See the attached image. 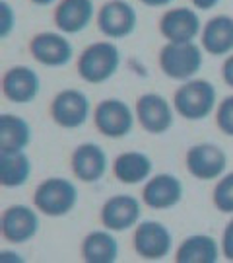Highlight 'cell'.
<instances>
[{"mask_svg": "<svg viewBox=\"0 0 233 263\" xmlns=\"http://www.w3.org/2000/svg\"><path fill=\"white\" fill-rule=\"evenodd\" d=\"M95 129L107 139H122L131 135L134 127V113L119 98H109L95 105L93 111Z\"/></svg>", "mask_w": 233, "mask_h": 263, "instance_id": "5", "label": "cell"}, {"mask_svg": "<svg viewBox=\"0 0 233 263\" xmlns=\"http://www.w3.org/2000/svg\"><path fill=\"white\" fill-rule=\"evenodd\" d=\"M121 51L113 41H95L80 53L78 76L88 84H103L117 74Z\"/></svg>", "mask_w": 233, "mask_h": 263, "instance_id": "1", "label": "cell"}, {"mask_svg": "<svg viewBox=\"0 0 233 263\" xmlns=\"http://www.w3.org/2000/svg\"><path fill=\"white\" fill-rule=\"evenodd\" d=\"M190 2H193V6L198 10H212V8H216L222 0H190Z\"/></svg>", "mask_w": 233, "mask_h": 263, "instance_id": "30", "label": "cell"}, {"mask_svg": "<svg viewBox=\"0 0 233 263\" xmlns=\"http://www.w3.org/2000/svg\"><path fill=\"white\" fill-rule=\"evenodd\" d=\"M95 16L92 0H60L55 8V26L66 35L84 31Z\"/></svg>", "mask_w": 233, "mask_h": 263, "instance_id": "18", "label": "cell"}, {"mask_svg": "<svg viewBox=\"0 0 233 263\" xmlns=\"http://www.w3.org/2000/svg\"><path fill=\"white\" fill-rule=\"evenodd\" d=\"M222 78L229 88H233V53L225 57L224 65H222Z\"/></svg>", "mask_w": 233, "mask_h": 263, "instance_id": "29", "label": "cell"}, {"mask_svg": "<svg viewBox=\"0 0 233 263\" xmlns=\"http://www.w3.org/2000/svg\"><path fill=\"white\" fill-rule=\"evenodd\" d=\"M159 33L169 43H190L202 33V22L193 8H169L159 18Z\"/></svg>", "mask_w": 233, "mask_h": 263, "instance_id": "11", "label": "cell"}, {"mask_svg": "<svg viewBox=\"0 0 233 263\" xmlns=\"http://www.w3.org/2000/svg\"><path fill=\"white\" fill-rule=\"evenodd\" d=\"M222 254H224L225 259L233 261V218L227 222L224 236H222Z\"/></svg>", "mask_w": 233, "mask_h": 263, "instance_id": "28", "label": "cell"}, {"mask_svg": "<svg viewBox=\"0 0 233 263\" xmlns=\"http://www.w3.org/2000/svg\"><path fill=\"white\" fill-rule=\"evenodd\" d=\"M119 257V244L111 230H93L82 242V259L86 263H115Z\"/></svg>", "mask_w": 233, "mask_h": 263, "instance_id": "23", "label": "cell"}, {"mask_svg": "<svg viewBox=\"0 0 233 263\" xmlns=\"http://www.w3.org/2000/svg\"><path fill=\"white\" fill-rule=\"evenodd\" d=\"M16 28V12L6 0L0 2V37L6 39Z\"/></svg>", "mask_w": 233, "mask_h": 263, "instance_id": "27", "label": "cell"}, {"mask_svg": "<svg viewBox=\"0 0 233 263\" xmlns=\"http://www.w3.org/2000/svg\"><path fill=\"white\" fill-rule=\"evenodd\" d=\"M161 72L177 82H186L202 68V47L190 43H165L159 51Z\"/></svg>", "mask_w": 233, "mask_h": 263, "instance_id": "4", "label": "cell"}, {"mask_svg": "<svg viewBox=\"0 0 233 263\" xmlns=\"http://www.w3.org/2000/svg\"><path fill=\"white\" fill-rule=\"evenodd\" d=\"M134 252L148 261H159L167 257L173 246V236L165 224L158 220H142L134 230Z\"/></svg>", "mask_w": 233, "mask_h": 263, "instance_id": "6", "label": "cell"}, {"mask_svg": "<svg viewBox=\"0 0 233 263\" xmlns=\"http://www.w3.org/2000/svg\"><path fill=\"white\" fill-rule=\"evenodd\" d=\"M41 90L39 74L26 65L8 68L2 76V94L12 104H29Z\"/></svg>", "mask_w": 233, "mask_h": 263, "instance_id": "15", "label": "cell"}, {"mask_svg": "<svg viewBox=\"0 0 233 263\" xmlns=\"http://www.w3.org/2000/svg\"><path fill=\"white\" fill-rule=\"evenodd\" d=\"M154 170V162L148 154L140 151H126L119 154L113 162V174L121 183L136 185L150 179Z\"/></svg>", "mask_w": 233, "mask_h": 263, "instance_id": "20", "label": "cell"}, {"mask_svg": "<svg viewBox=\"0 0 233 263\" xmlns=\"http://www.w3.org/2000/svg\"><path fill=\"white\" fill-rule=\"evenodd\" d=\"M138 16L126 0H107L97 12V28L105 37L124 39L136 29Z\"/></svg>", "mask_w": 233, "mask_h": 263, "instance_id": "10", "label": "cell"}, {"mask_svg": "<svg viewBox=\"0 0 233 263\" xmlns=\"http://www.w3.org/2000/svg\"><path fill=\"white\" fill-rule=\"evenodd\" d=\"M212 201L220 213L233 215V172L225 174L224 178H220V181L216 183Z\"/></svg>", "mask_w": 233, "mask_h": 263, "instance_id": "25", "label": "cell"}, {"mask_svg": "<svg viewBox=\"0 0 233 263\" xmlns=\"http://www.w3.org/2000/svg\"><path fill=\"white\" fill-rule=\"evenodd\" d=\"M216 88L208 80H186L183 86H179L173 94V107L175 111L188 121H200L206 119L216 107Z\"/></svg>", "mask_w": 233, "mask_h": 263, "instance_id": "2", "label": "cell"}, {"mask_svg": "<svg viewBox=\"0 0 233 263\" xmlns=\"http://www.w3.org/2000/svg\"><path fill=\"white\" fill-rule=\"evenodd\" d=\"M29 53L39 65L58 68L72 61L74 49L62 31H41L29 41Z\"/></svg>", "mask_w": 233, "mask_h": 263, "instance_id": "9", "label": "cell"}, {"mask_svg": "<svg viewBox=\"0 0 233 263\" xmlns=\"http://www.w3.org/2000/svg\"><path fill=\"white\" fill-rule=\"evenodd\" d=\"M51 117L62 129H78L90 117V100L82 90L66 88L53 98Z\"/></svg>", "mask_w": 233, "mask_h": 263, "instance_id": "8", "label": "cell"}, {"mask_svg": "<svg viewBox=\"0 0 233 263\" xmlns=\"http://www.w3.org/2000/svg\"><path fill=\"white\" fill-rule=\"evenodd\" d=\"M0 261L2 263H6V261H22V255L19 254H14V252H2L0 254Z\"/></svg>", "mask_w": 233, "mask_h": 263, "instance_id": "32", "label": "cell"}, {"mask_svg": "<svg viewBox=\"0 0 233 263\" xmlns=\"http://www.w3.org/2000/svg\"><path fill=\"white\" fill-rule=\"evenodd\" d=\"M183 199V183L173 174H158L146 181L142 189L144 205L156 211H167L181 203Z\"/></svg>", "mask_w": 233, "mask_h": 263, "instance_id": "16", "label": "cell"}, {"mask_svg": "<svg viewBox=\"0 0 233 263\" xmlns=\"http://www.w3.org/2000/svg\"><path fill=\"white\" fill-rule=\"evenodd\" d=\"M216 125L224 135L233 137V96H227L224 102H220L216 111Z\"/></svg>", "mask_w": 233, "mask_h": 263, "instance_id": "26", "label": "cell"}, {"mask_svg": "<svg viewBox=\"0 0 233 263\" xmlns=\"http://www.w3.org/2000/svg\"><path fill=\"white\" fill-rule=\"evenodd\" d=\"M31 142V127L28 121L14 113L0 115V154L24 152Z\"/></svg>", "mask_w": 233, "mask_h": 263, "instance_id": "21", "label": "cell"}, {"mask_svg": "<svg viewBox=\"0 0 233 263\" xmlns=\"http://www.w3.org/2000/svg\"><path fill=\"white\" fill-rule=\"evenodd\" d=\"M33 205L39 213L47 216L68 215L78 205V189L70 179L65 178H49L41 181L33 193Z\"/></svg>", "mask_w": 233, "mask_h": 263, "instance_id": "3", "label": "cell"}, {"mask_svg": "<svg viewBox=\"0 0 233 263\" xmlns=\"http://www.w3.org/2000/svg\"><path fill=\"white\" fill-rule=\"evenodd\" d=\"M31 4H35V6H49V4H53L56 0H29Z\"/></svg>", "mask_w": 233, "mask_h": 263, "instance_id": "33", "label": "cell"}, {"mask_svg": "<svg viewBox=\"0 0 233 263\" xmlns=\"http://www.w3.org/2000/svg\"><path fill=\"white\" fill-rule=\"evenodd\" d=\"M220 259V248L212 236H186L175 252L177 263H216Z\"/></svg>", "mask_w": 233, "mask_h": 263, "instance_id": "22", "label": "cell"}, {"mask_svg": "<svg viewBox=\"0 0 233 263\" xmlns=\"http://www.w3.org/2000/svg\"><path fill=\"white\" fill-rule=\"evenodd\" d=\"M200 47L208 55L227 57L233 53V18L227 14H218L210 18L200 33Z\"/></svg>", "mask_w": 233, "mask_h": 263, "instance_id": "19", "label": "cell"}, {"mask_svg": "<svg viewBox=\"0 0 233 263\" xmlns=\"http://www.w3.org/2000/svg\"><path fill=\"white\" fill-rule=\"evenodd\" d=\"M185 166L196 179L210 181L224 176L227 166V154L212 142H200L190 146L185 154Z\"/></svg>", "mask_w": 233, "mask_h": 263, "instance_id": "7", "label": "cell"}, {"mask_svg": "<svg viewBox=\"0 0 233 263\" xmlns=\"http://www.w3.org/2000/svg\"><path fill=\"white\" fill-rule=\"evenodd\" d=\"M2 238L12 244H26L39 232V216L28 205H10L0 218Z\"/></svg>", "mask_w": 233, "mask_h": 263, "instance_id": "13", "label": "cell"}, {"mask_svg": "<svg viewBox=\"0 0 233 263\" xmlns=\"http://www.w3.org/2000/svg\"><path fill=\"white\" fill-rule=\"evenodd\" d=\"M140 2L150 8H163V6H169L173 0H140Z\"/></svg>", "mask_w": 233, "mask_h": 263, "instance_id": "31", "label": "cell"}, {"mask_svg": "<svg viewBox=\"0 0 233 263\" xmlns=\"http://www.w3.org/2000/svg\"><path fill=\"white\" fill-rule=\"evenodd\" d=\"M142 205L132 195H113L101 207V224L111 232H124L140 222Z\"/></svg>", "mask_w": 233, "mask_h": 263, "instance_id": "14", "label": "cell"}, {"mask_svg": "<svg viewBox=\"0 0 233 263\" xmlns=\"http://www.w3.org/2000/svg\"><path fill=\"white\" fill-rule=\"evenodd\" d=\"M72 172L80 181L84 183H95L105 176L107 172V154L99 144L95 142H84L80 146H76V151L72 152Z\"/></svg>", "mask_w": 233, "mask_h": 263, "instance_id": "17", "label": "cell"}, {"mask_svg": "<svg viewBox=\"0 0 233 263\" xmlns=\"http://www.w3.org/2000/svg\"><path fill=\"white\" fill-rule=\"evenodd\" d=\"M31 176V162L26 152L0 154V183L2 187H22Z\"/></svg>", "mask_w": 233, "mask_h": 263, "instance_id": "24", "label": "cell"}, {"mask_svg": "<svg viewBox=\"0 0 233 263\" xmlns=\"http://www.w3.org/2000/svg\"><path fill=\"white\" fill-rule=\"evenodd\" d=\"M136 119L150 135H163L173 127V107L163 96L148 92L136 100Z\"/></svg>", "mask_w": 233, "mask_h": 263, "instance_id": "12", "label": "cell"}]
</instances>
